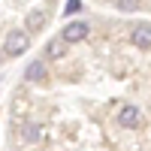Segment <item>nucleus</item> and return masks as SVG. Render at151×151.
I'll use <instances>...</instances> for the list:
<instances>
[{
  "label": "nucleus",
  "mask_w": 151,
  "mask_h": 151,
  "mask_svg": "<svg viewBox=\"0 0 151 151\" xmlns=\"http://www.w3.org/2000/svg\"><path fill=\"white\" fill-rule=\"evenodd\" d=\"M133 9H151V0H133L127 12H133Z\"/></svg>",
  "instance_id": "nucleus-1"
}]
</instances>
